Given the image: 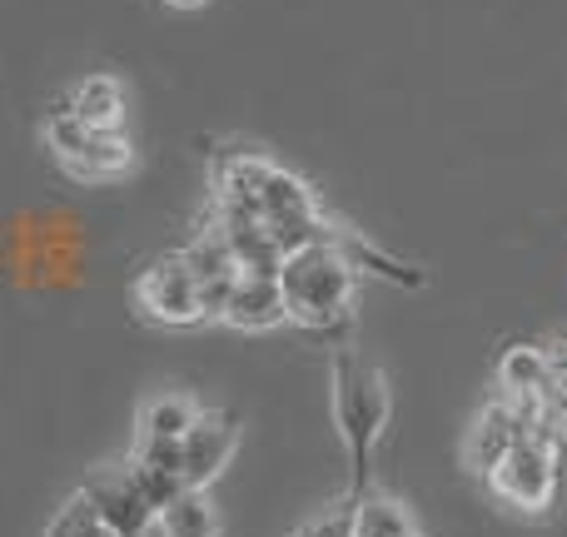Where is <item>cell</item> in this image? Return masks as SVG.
I'll list each match as a JSON object with an SVG mask.
<instances>
[{
	"label": "cell",
	"mask_w": 567,
	"mask_h": 537,
	"mask_svg": "<svg viewBox=\"0 0 567 537\" xmlns=\"http://www.w3.org/2000/svg\"><path fill=\"white\" fill-rule=\"evenodd\" d=\"M538 413H543V428L558 443H567V343L553 349V383H548V393H543Z\"/></svg>",
	"instance_id": "9a60e30c"
},
{
	"label": "cell",
	"mask_w": 567,
	"mask_h": 537,
	"mask_svg": "<svg viewBox=\"0 0 567 537\" xmlns=\"http://www.w3.org/2000/svg\"><path fill=\"white\" fill-rule=\"evenodd\" d=\"M553 383V349H538V343H513L498 359V393L518 403H543Z\"/></svg>",
	"instance_id": "30bf717a"
},
{
	"label": "cell",
	"mask_w": 567,
	"mask_h": 537,
	"mask_svg": "<svg viewBox=\"0 0 567 537\" xmlns=\"http://www.w3.org/2000/svg\"><path fill=\"white\" fill-rule=\"evenodd\" d=\"M239 448V419L229 409H205L195 428L179 438V478L185 488H209Z\"/></svg>",
	"instance_id": "52a82bcc"
},
{
	"label": "cell",
	"mask_w": 567,
	"mask_h": 537,
	"mask_svg": "<svg viewBox=\"0 0 567 537\" xmlns=\"http://www.w3.org/2000/svg\"><path fill=\"white\" fill-rule=\"evenodd\" d=\"M75 537H120V533H115V528H105V523L95 518V508H90V518L75 528Z\"/></svg>",
	"instance_id": "ac0fdd59"
},
{
	"label": "cell",
	"mask_w": 567,
	"mask_h": 537,
	"mask_svg": "<svg viewBox=\"0 0 567 537\" xmlns=\"http://www.w3.org/2000/svg\"><path fill=\"white\" fill-rule=\"evenodd\" d=\"M353 518H359V498L343 493L339 503H329V508H319L313 518H303L289 537H353Z\"/></svg>",
	"instance_id": "2e32d148"
},
{
	"label": "cell",
	"mask_w": 567,
	"mask_h": 537,
	"mask_svg": "<svg viewBox=\"0 0 567 537\" xmlns=\"http://www.w3.org/2000/svg\"><path fill=\"white\" fill-rule=\"evenodd\" d=\"M155 528L159 537H219V513L205 488H179L155 508Z\"/></svg>",
	"instance_id": "7c38bea8"
},
{
	"label": "cell",
	"mask_w": 567,
	"mask_h": 537,
	"mask_svg": "<svg viewBox=\"0 0 567 537\" xmlns=\"http://www.w3.org/2000/svg\"><path fill=\"white\" fill-rule=\"evenodd\" d=\"M45 149L80 185L125 179L130 169H135V145H130L125 130H90L85 120H75L65 105H55L45 115Z\"/></svg>",
	"instance_id": "277c9868"
},
{
	"label": "cell",
	"mask_w": 567,
	"mask_h": 537,
	"mask_svg": "<svg viewBox=\"0 0 567 537\" xmlns=\"http://www.w3.org/2000/svg\"><path fill=\"white\" fill-rule=\"evenodd\" d=\"M80 498L95 508V518L105 528H115L120 537H145L155 528V503L140 488V478L130 473V463H100L80 478Z\"/></svg>",
	"instance_id": "8992f818"
},
{
	"label": "cell",
	"mask_w": 567,
	"mask_h": 537,
	"mask_svg": "<svg viewBox=\"0 0 567 537\" xmlns=\"http://www.w3.org/2000/svg\"><path fill=\"white\" fill-rule=\"evenodd\" d=\"M135 303L150 323L159 329H195L205 323V303H199V279L189 269V259L179 255H159L155 265L140 269L135 279Z\"/></svg>",
	"instance_id": "5b68a950"
},
{
	"label": "cell",
	"mask_w": 567,
	"mask_h": 537,
	"mask_svg": "<svg viewBox=\"0 0 567 537\" xmlns=\"http://www.w3.org/2000/svg\"><path fill=\"white\" fill-rule=\"evenodd\" d=\"M199 413L205 409H199L189 393L165 389V393H155V399H145V409H140V438H175L179 443L195 428Z\"/></svg>",
	"instance_id": "4fadbf2b"
},
{
	"label": "cell",
	"mask_w": 567,
	"mask_h": 537,
	"mask_svg": "<svg viewBox=\"0 0 567 537\" xmlns=\"http://www.w3.org/2000/svg\"><path fill=\"white\" fill-rule=\"evenodd\" d=\"M329 393H333V428H339L343 448H349V493L363 498L373 488V453H379L393 413L389 379H383L379 363H369L349 343H339L329 363Z\"/></svg>",
	"instance_id": "6da1fadb"
},
{
	"label": "cell",
	"mask_w": 567,
	"mask_h": 537,
	"mask_svg": "<svg viewBox=\"0 0 567 537\" xmlns=\"http://www.w3.org/2000/svg\"><path fill=\"white\" fill-rule=\"evenodd\" d=\"M60 105L90 130H125V85L115 75H85Z\"/></svg>",
	"instance_id": "8fae6325"
},
{
	"label": "cell",
	"mask_w": 567,
	"mask_h": 537,
	"mask_svg": "<svg viewBox=\"0 0 567 537\" xmlns=\"http://www.w3.org/2000/svg\"><path fill=\"white\" fill-rule=\"evenodd\" d=\"M219 323H229V329H239V333H269V329H279V323H289V303H284L279 273H239Z\"/></svg>",
	"instance_id": "9c48e42d"
},
{
	"label": "cell",
	"mask_w": 567,
	"mask_h": 537,
	"mask_svg": "<svg viewBox=\"0 0 567 537\" xmlns=\"http://www.w3.org/2000/svg\"><path fill=\"white\" fill-rule=\"evenodd\" d=\"M343 235V225H339ZM339 235L329 245L293 249L279 265V289L289 303V323L319 333V339H339L353 319V293H359V269L339 249Z\"/></svg>",
	"instance_id": "7a4b0ae2"
},
{
	"label": "cell",
	"mask_w": 567,
	"mask_h": 537,
	"mask_svg": "<svg viewBox=\"0 0 567 537\" xmlns=\"http://www.w3.org/2000/svg\"><path fill=\"white\" fill-rule=\"evenodd\" d=\"M90 518V503L80 498V493H70L65 498V508H55V518H50V528L45 537H75V528Z\"/></svg>",
	"instance_id": "e0dca14e"
},
{
	"label": "cell",
	"mask_w": 567,
	"mask_h": 537,
	"mask_svg": "<svg viewBox=\"0 0 567 537\" xmlns=\"http://www.w3.org/2000/svg\"><path fill=\"white\" fill-rule=\"evenodd\" d=\"M528 428H543L538 403H518V399H508V393H493L468 428V468L483 478Z\"/></svg>",
	"instance_id": "ba28073f"
},
{
	"label": "cell",
	"mask_w": 567,
	"mask_h": 537,
	"mask_svg": "<svg viewBox=\"0 0 567 537\" xmlns=\"http://www.w3.org/2000/svg\"><path fill=\"white\" fill-rule=\"evenodd\" d=\"M159 6H169V10H199V6H209V0H159Z\"/></svg>",
	"instance_id": "d6986e66"
},
{
	"label": "cell",
	"mask_w": 567,
	"mask_h": 537,
	"mask_svg": "<svg viewBox=\"0 0 567 537\" xmlns=\"http://www.w3.org/2000/svg\"><path fill=\"white\" fill-rule=\"evenodd\" d=\"M483 483L493 488V498L508 508L543 518L558 503V483H563V458H558V438L548 428H528L488 473Z\"/></svg>",
	"instance_id": "3957f363"
},
{
	"label": "cell",
	"mask_w": 567,
	"mask_h": 537,
	"mask_svg": "<svg viewBox=\"0 0 567 537\" xmlns=\"http://www.w3.org/2000/svg\"><path fill=\"white\" fill-rule=\"evenodd\" d=\"M353 537H419L409 508L389 493H363L359 498V518H353Z\"/></svg>",
	"instance_id": "5bb4252c"
}]
</instances>
